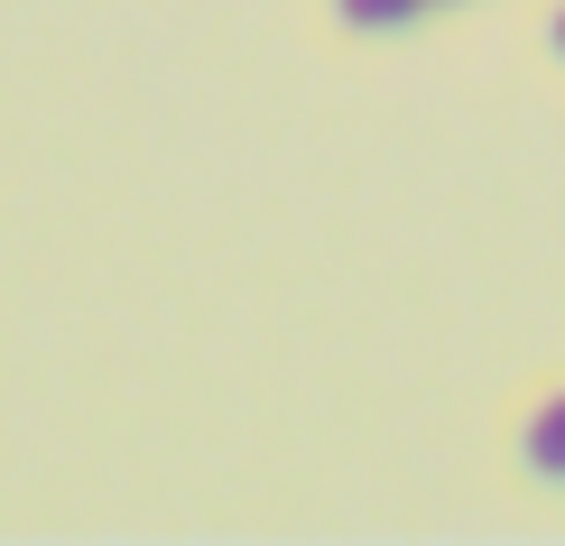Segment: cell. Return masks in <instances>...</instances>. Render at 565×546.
Returning a JSON list of instances; mask_svg holds the SVG:
<instances>
[{
	"label": "cell",
	"mask_w": 565,
	"mask_h": 546,
	"mask_svg": "<svg viewBox=\"0 0 565 546\" xmlns=\"http://www.w3.org/2000/svg\"><path fill=\"white\" fill-rule=\"evenodd\" d=\"M501 454H510V472H520L529 491H565V371L529 379V389L510 398Z\"/></svg>",
	"instance_id": "6da1fadb"
},
{
	"label": "cell",
	"mask_w": 565,
	"mask_h": 546,
	"mask_svg": "<svg viewBox=\"0 0 565 546\" xmlns=\"http://www.w3.org/2000/svg\"><path fill=\"white\" fill-rule=\"evenodd\" d=\"M436 10H463V0H436Z\"/></svg>",
	"instance_id": "277c9868"
},
{
	"label": "cell",
	"mask_w": 565,
	"mask_h": 546,
	"mask_svg": "<svg viewBox=\"0 0 565 546\" xmlns=\"http://www.w3.org/2000/svg\"><path fill=\"white\" fill-rule=\"evenodd\" d=\"M537 38H547V56L565 65V0H547V10H537Z\"/></svg>",
	"instance_id": "3957f363"
},
{
	"label": "cell",
	"mask_w": 565,
	"mask_h": 546,
	"mask_svg": "<svg viewBox=\"0 0 565 546\" xmlns=\"http://www.w3.org/2000/svg\"><path fill=\"white\" fill-rule=\"evenodd\" d=\"M427 10H436V0H324V19H334L343 38H362V46H390V38H408Z\"/></svg>",
	"instance_id": "7a4b0ae2"
}]
</instances>
